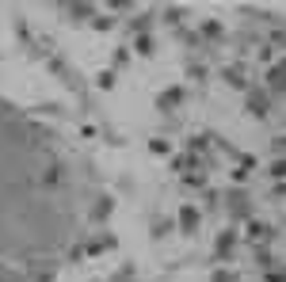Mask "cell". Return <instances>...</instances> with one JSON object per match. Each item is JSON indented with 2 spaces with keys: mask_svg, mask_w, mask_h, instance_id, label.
<instances>
[{
  "mask_svg": "<svg viewBox=\"0 0 286 282\" xmlns=\"http://www.w3.org/2000/svg\"><path fill=\"white\" fill-rule=\"evenodd\" d=\"M267 88H271L275 96L283 92V69H279V65H271V72H267Z\"/></svg>",
  "mask_w": 286,
  "mask_h": 282,
  "instance_id": "obj_1",
  "label": "cell"
}]
</instances>
